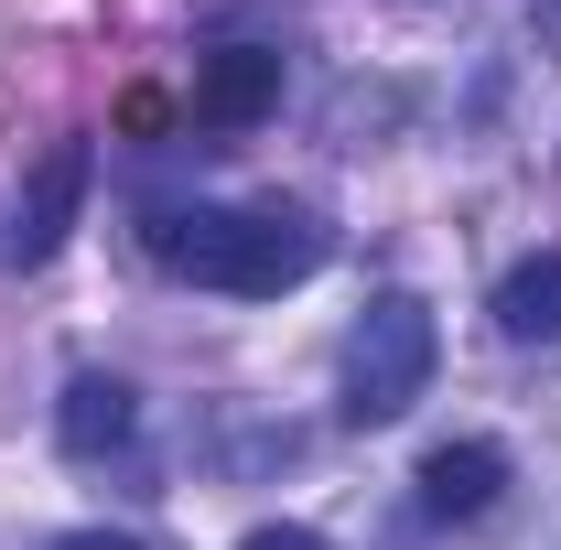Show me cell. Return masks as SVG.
Instances as JSON below:
<instances>
[{"label":"cell","mask_w":561,"mask_h":550,"mask_svg":"<svg viewBox=\"0 0 561 550\" xmlns=\"http://www.w3.org/2000/svg\"><path fill=\"white\" fill-rule=\"evenodd\" d=\"M151 249L173 260L184 280L206 291H238V302H271V291H302L324 271V227L291 206H195V216H162Z\"/></svg>","instance_id":"6da1fadb"},{"label":"cell","mask_w":561,"mask_h":550,"mask_svg":"<svg viewBox=\"0 0 561 550\" xmlns=\"http://www.w3.org/2000/svg\"><path fill=\"white\" fill-rule=\"evenodd\" d=\"M432 356H443L432 302H421V291H378V302H367V324L346 335V421H356V432L400 421L421 389H432Z\"/></svg>","instance_id":"7a4b0ae2"},{"label":"cell","mask_w":561,"mask_h":550,"mask_svg":"<svg viewBox=\"0 0 561 550\" xmlns=\"http://www.w3.org/2000/svg\"><path fill=\"white\" fill-rule=\"evenodd\" d=\"M271 108H280V55L271 44H227V55L195 66V119L206 130H260Z\"/></svg>","instance_id":"3957f363"},{"label":"cell","mask_w":561,"mask_h":550,"mask_svg":"<svg viewBox=\"0 0 561 550\" xmlns=\"http://www.w3.org/2000/svg\"><path fill=\"white\" fill-rule=\"evenodd\" d=\"M76 206H87V140H55V151H44V173H33V195H22V227H11V260H22V271H44V260L66 249Z\"/></svg>","instance_id":"277c9868"},{"label":"cell","mask_w":561,"mask_h":550,"mask_svg":"<svg viewBox=\"0 0 561 550\" xmlns=\"http://www.w3.org/2000/svg\"><path fill=\"white\" fill-rule=\"evenodd\" d=\"M507 496V454L496 443H432L421 454V507L432 518H486Z\"/></svg>","instance_id":"5b68a950"},{"label":"cell","mask_w":561,"mask_h":550,"mask_svg":"<svg viewBox=\"0 0 561 550\" xmlns=\"http://www.w3.org/2000/svg\"><path fill=\"white\" fill-rule=\"evenodd\" d=\"M130 432H140V400H130V378H108V367L66 378V400H55V443H66V454H119Z\"/></svg>","instance_id":"8992f818"},{"label":"cell","mask_w":561,"mask_h":550,"mask_svg":"<svg viewBox=\"0 0 561 550\" xmlns=\"http://www.w3.org/2000/svg\"><path fill=\"white\" fill-rule=\"evenodd\" d=\"M496 335L507 345H551L561 335V249H540V260H518V271L496 280Z\"/></svg>","instance_id":"52a82bcc"},{"label":"cell","mask_w":561,"mask_h":550,"mask_svg":"<svg viewBox=\"0 0 561 550\" xmlns=\"http://www.w3.org/2000/svg\"><path fill=\"white\" fill-rule=\"evenodd\" d=\"M238 550H324V529H291V518H280V529H249Z\"/></svg>","instance_id":"ba28073f"},{"label":"cell","mask_w":561,"mask_h":550,"mask_svg":"<svg viewBox=\"0 0 561 550\" xmlns=\"http://www.w3.org/2000/svg\"><path fill=\"white\" fill-rule=\"evenodd\" d=\"M55 550H140V540H119V529H66Z\"/></svg>","instance_id":"9c48e42d"}]
</instances>
